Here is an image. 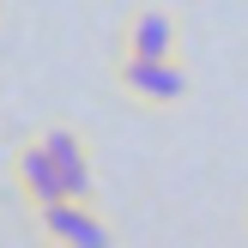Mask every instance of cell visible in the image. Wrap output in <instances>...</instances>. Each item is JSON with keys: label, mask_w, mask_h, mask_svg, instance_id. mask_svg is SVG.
Instances as JSON below:
<instances>
[{"label": "cell", "mask_w": 248, "mask_h": 248, "mask_svg": "<svg viewBox=\"0 0 248 248\" xmlns=\"http://www.w3.org/2000/svg\"><path fill=\"white\" fill-rule=\"evenodd\" d=\"M36 230L48 242H67V248H103L109 242V224L91 200H48L36 206Z\"/></svg>", "instance_id": "obj_2"}, {"label": "cell", "mask_w": 248, "mask_h": 248, "mask_svg": "<svg viewBox=\"0 0 248 248\" xmlns=\"http://www.w3.org/2000/svg\"><path fill=\"white\" fill-rule=\"evenodd\" d=\"M0 18H6V0H0Z\"/></svg>", "instance_id": "obj_6"}, {"label": "cell", "mask_w": 248, "mask_h": 248, "mask_svg": "<svg viewBox=\"0 0 248 248\" xmlns=\"http://www.w3.org/2000/svg\"><path fill=\"white\" fill-rule=\"evenodd\" d=\"M115 85L140 109H176L188 97V67L176 55H121L115 48Z\"/></svg>", "instance_id": "obj_1"}, {"label": "cell", "mask_w": 248, "mask_h": 248, "mask_svg": "<svg viewBox=\"0 0 248 248\" xmlns=\"http://www.w3.org/2000/svg\"><path fill=\"white\" fill-rule=\"evenodd\" d=\"M36 140H43L48 157H55L67 200H97V170H91V152H85V133H73V127H43Z\"/></svg>", "instance_id": "obj_3"}, {"label": "cell", "mask_w": 248, "mask_h": 248, "mask_svg": "<svg viewBox=\"0 0 248 248\" xmlns=\"http://www.w3.org/2000/svg\"><path fill=\"white\" fill-rule=\"evenodd\" d=\"M12 182H18V194L31 200V212L48 206V200H67L61 170H55V157H48L43 140H18V152H12Z\"/></svg>", "instance_id": "obj_4"}, {"label": "cell", "mask_w": 248, "mask_h": 248, "mask_svg": "<svg viewBox=\"0 0 248 248\" xmlns=\"http://www.w3.org/2000/svg\"><path fill=\"white\" fill-rule=\"evenodd\" d=\"M182 48V18L170 6H140L121 31V55H176Z\"/></svg>", "instance_id": "obj_5"}]
</instances>
